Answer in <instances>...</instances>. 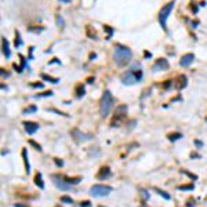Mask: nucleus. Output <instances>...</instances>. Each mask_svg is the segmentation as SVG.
Returning a JSON list of instances; mask_svg holds the SVG:
<instances>
[{"mask_svg": "<svg viewBox=\"0 0 207 207\" xmlns=\"http://www.w3.org/2000/svg\"><path fill=\"white\" fill-rule=\"evenodd\" d=\"M180 81H181V83H178V84L176 86L177 90H182V89H185V87H186V76H184V75H182V76H180Z\"/></svg>", "mask_w": 207, "mask_h": 207, "instance_id": "20", "label": "nucleus"}, {"mask_svg": "<svg viewBox=\"0 0 207 207\" xmlns=\"http://www.w3.org/2000/svg\"><path fill=\"white\" fill-rule=\"evenodd\" d=\"M29 86L32 89H43V83H31Z\"/></svg>", "mask_w": 207, "mask_h": 207, "instance_id": "35", "label": "nucleus"}, {"mask_svg": "<svg viewBox=\"0 0 207 207\" xmlns=\"http://www.w3.org/2000/svg\"><path fill=\"white\" fill-rule=\"evenodd\" d=\"M195 145H196L198 148H202V146H203V142H202V141H199V140H195Z\"/></svg>", "mask_w": 207, "mask_h": 207, "instance_id": "39", "label": "nucleus"}, {"mask_svg": "<svg viewBox=\"0 0 207 207\" xmlns=\"http://www.w3.org/2000/svg\"><path fill=\"white\" fill-rule=\"evenodd\" d=\"M155 191H156V192H158V195H160L163 199H166V200H170V199H171V196L167 193L166 191H163V189H158V188L155 189Z\"/></svg>", "mask_w": 207, "mask_h": 207, "instance_id": "23", "label": "nucleus"}, {"mask_svg": "<svg viewBox=\"0 0 207 207\" xmlns=\"http://www.w3.org/2000/svg\"><path fill=\"white\" fill-rule=\"evenodd\" d=\"M75 91H76V97L77 98H81L83 95L86 94V90H84V86L81 84V83H79V84L75 87Z\"/></svg>", "mask_w": 207, "mask_h": 207, "instance_id": "17", "label": "nucleus"}, {"mask_svg": "<svg viewBox=\"0 0 207 207\" xmlns=\"http://www.w3.org/2000/svg\"><path fill=\"white\" fill-rule=\"evenodd\" d=\"M62 177H64V180L66 181L68 184H71L72 186L73 185H77L81 181V177H73V178H69V177H66V176H62Z\"/></svg>", "mask_w": 207, "mask_h": 207, "instance_id": "16", "label": "nucleus"}, {"mask_svg": "<svg viewBox=\"0 0 207 207\" xmlns=\"http://www.w3.org/2000/svg\"><path fill=\"white\" fill-rule=\"evenodd\" d=\"M47 111H49V112H53V113H57V115H59V116H69V115H66V113H64V112H61V111H57V109H47Z\"/></svg>", "mask_w": 207, "mask_h": 207, "instance_id": "31", "label": "nucleus"}, {"mask_svg": "<svg viewBox=\"0 0 207 207\" xmlns=\"http://www.w3.org/2000/svg\"><path fill=\"white\" fill-rule=\"evenodd\" d=\"M140 193H141V196L144 198V202L149 199V193L146 192V191H145V189H140Z\"/></svg>", "mask_w": 207, "mask_h": 207, "instance_id": "32", "label": "nucleus"}, {"mask_svg": "<svg viewBox=\"0 0 207 207\" xmlns=\"http://www.w3.org/2000/svg\"><path fill=\"white\" fill-rule=\"evenodd\" d=\"M174 4H176V0H171L166 6H163L162 9H160V11H159V17H158L159 24L163 28V31H166V32H167V18H168V15H170L173 9H174Z\"/></svg>", "mask_w": 207, "mask_h": 207, "instance_id": "4", "label": "nucleus"}, {"mask_svg": "<svg viewBox=\"0 0 207 207\" xmlns=\"http://www.w3.org/2000/svg\"><path fill=\"white\" fill-rule=\"evenodd\" d=\"M22 159H24V164H25V171H26V174L31 173V164H29V159H28V151L26 148H22Z\"/></svg>", "mask_w": 207, "mask_h": 207, "instance_id": "14", "label": "nucleus"}, {"mask_svg": "<svg viewBox=\"0 0 207 207\" xmlns=\"http://www.w3.org/2000/svg\"><path fill=\"white\" fill-rule=\"evenodd\" d=\"M127 115V105H119L115 111V117H113V120L111 122V126L112 127H119V122L124 119V116Z\"/></svg>", "mask_w": 207, "mask_h": 207, "instance_id": "6", "label": "nucleus"}, {"mask_svg": "<svg viewBox=\"0 0 207 207\" xmlns=\"http://www.w3.org/2000/svg\"><path fill=\"white\" fill-rule=\"evenodd\" d=\"M115 62H116L117 66H126L127 64H130L131 58H133V51H131L128 47L126 46H122V44H116L115 46Z\"/></svg>", "mask_w": 207, "mask_h": 207, "instance_id": "2", "label": "nucleus"}, {"mask_svg": "<svg viewBox=\"0 0 207 207\" xmlns=\"http://www.w3.org/2000/svg\"><path fill=\"white\" fill-rule=\"evenodd\" d=\"M22 124H24V128H25V131H26L29 135L35 134V133L39 130V127H40V126H39V123H36V122H29V120H28V122H24Z\"/></svg>", "mask_w": 207, "mask_h": 207, "instance_id": "10", "label": "nucleus"}, {"mask_svg": "<svg viewBox=\"0 0 207 207\" xmlns=\"http://www.w3.org/2000/svg\"><path fill=\"white\" fill-rule=\"evenodd\" d=\"M113 103H115V98H113L112 93L109 90H105L102 97H101V101H99V115H101V117H106L111 113Z\"/></svg>", "mask_w": 207, "mask_h": 207, "instance_id": "3", "label": "nucleus"}, {"mask_svg": "<svg viewBox=\"0 0 207 207\" xmlns=\"http://www.w3.org/2000/svg\"><path fill=\"white\" fill-rule=\"evenodd\" d=\"M193 188H195L193 184H189V185H180L177 189L178 191H193Z\"/></svg>", "mask_w": 207, "mask_h": 207, "instance_id": "24", "label": "nucleus"}, {"mask_svg": "<svg viewBox=\"0 0 207 207\" xmlns=\"http://www.w3.org/2000/svg\"><path fill=\"white\" fill-rule=\"evenodd\" d=\"M1 49H3V55L6 58H10L11 57V50H10L9 40L6 37H1Z\"/></svg>", "mask_w": 207, "mask_h": 207, "instance_id": "13", "label": "nucleus"}, {"mask_svg": "<svg viewBox=\"0 0 207 207\" xmlns=\"http://www.w3.org/2000/svg\"><path fill=\"white\" fill-rule=\"evenodd\" d=\"M103 31L108 32V37H106V39H111V37H112V35H113V29H112L111 26H109V25H103Z\"/></svg>", "mask_w": 207, "mask_h": 207, "instance_id": "30", "label": "nucleus"}, {"mask_svg": "<svg viewBox=\"0 0 207 207\" xmlns=\"http://www.w3.org/2000/svg\"><path fill=\"white\" fill-rule=\"evenodd\" d=\"M191 158H192V159H193V158L200 159V155H199V153H196V152H192V153H191Z\"/></svg>", "mask_w": 207, "mask_h": 207, "instance_id": "40", "label": "nucleus"}, {"mask_svg": "<svg viewBox=\"0 0 207 207\" xmlns=\"http://www.w3.org/2000/svg\"><path fill=\"white\" fill-rule=\"evenodd\" d=\"M195 203H196V200L195 199H188V202H186V207H195Z\"/></svg>", "mask_w": 207, "mask_h": 207, "instance_id": "34", "label": "nucleus"}, {"mask_svg": "<svg viewBox=\"0 0 207 207\" xmlns=\"http://www.w3.org/2000/svg\"><path fill=\"white\" fill-rule=\"evenodd\" d=\"M57 25H58V26H61V28L64 26V19H62V17H61V15H57Z\"/></svg>", "mask_w": 207, "mask_h": 207, "instance_id": "36", "label": "nucleus"}, {"mask_svg": "<svg viewBox=\"0 0 207 207\" xmlns=\"http://www.w3.org/2000/svg\"><path fill=\"white\" fill-rule=\"evenodd\" d=\"M57 207H61V206H57Z\"/></svg>", "mask_w": 207, "mask_h": 207, "instance_id": "49", "label": "nucleus"}, {"mask_svg": "<svg viewBox=\"0 0 207 207\" xmlns=\"http://www.w3.org/2000/svg\"><path fill=\"white\" fill-rule=\"evenodd\" d=\"M35 185L39 186L40 189H44V182H43V177H41V173H36V176H35Z\"/></svg>", "mask_w": 207, "mask_h": 207, "instance_id": "15", "label": "nucleus"}, {"mask_svg": "<svg viewBox=\"0 0 207 207\" xmlns=\"http://www.w3.org/2000/svg\"><path fill=\"white\" fill-rule=\"evenodd\" d=\"M151 58V57H152V54H151V53H148V51H145V58Z\"/></svg>", "mask_w": 207, "mask_h": 207, "instance_id": "43", "label": "nucleus"}, {"mask_svg": "<svg viewBox=\"0 0 207 207\" xmlns=\"http://www.w3.org/2000/svg\"><path fill=\"white\" fill-rule=\"evenodd\" d=\"M37 111V106L36 105H32V106H29V108H26V109H24V115H29V113H35Z\"/></svg>", "mask_w": 207, "mask_h": 207, "instance_id": "25", "label": "nucleus"}, {"mask_svg": "<svg viewBox=\"0 0 207 207\" xmlns=\"http://www.w3.org/2000/svg\"><path fill=\"white\" fill-rule=\"evenodd\" d=\"M171 86H173V80H166V83H163L162 84V89L167 90V89H170Z\"/></svg>", "mask_w": 207, "mask_h": 207, "instance_id": "33", "label": "nucleus"}, {"mask_svg": "<svg viewBox=\"0 0 207 207\" xmlns=\"http://www.w3.org/2000/svg\"><path fill=\"white\" fill-rule=\"evenodd\" d=\"M109 177H112V171L108 166H102L99 168L98 174H97V180H106Z\"/></svg>", "mask_w": 207, "mask_h": 207, "instance_id": "11", "label": "nucleus"}, {"mask_svg": "<svg viewBox=\"0 0 207 207\" xmlns=\"http://www.w3.org/2000/svg\"><path fill=\"white\" fill-rule=\"evenodd\" d=\"M206 122H207V117H206Z\"/></svg>", "mask_w": 207, "mask_h": 207, "instance_id": "48", "label": "nucleus"}, {"mask_svg": "<svg viewBox=\"0 0 207 207\" xmlns=\"http://www.w3.org/2000/svg\"><path fill=\"white\" fill-rule=\"evenodd\" d=\"M87 83H93V77H89V79H87Z\"/></svg>", "mask_w": 207, "mask_h": 207, "instance_id": "44", "label": "nucleus"}, {"mask_svg": "<svg viewBox=\"0 0 207 207\" xmlns=\"http://www.w3.org/2000/svg\"><path fill=\"white\" fill-rule=\"evenodd\" d=\"M140 207H148V206H146V204H145V203H142V204H141Z\"/></svg>", "mask_w": 207, "mask_h": 207, "instance_id": "46", "label": "nucleus"}, {"mask_svg": "<svg viewBox=\"0 0 207 207\" xmlns=\"http://www.w3.org/2000/svg\"><path fill=\"white\" fill-rule=\"evenodd\" d=\"M54 163L57 164L58 167H62L64 166V162L61 160V159H58V158H54Z\"/></svg>", "mask_w": 207, "mask_h": 207, "instance_id": "37", "label": "nucleus"}, {"mask_svg": "<svg viewBox=\"0 0 207 207\" xmlns=\"http://www.w3.org/2000/svg\"><path fill=\"white\" fill-rule=\"evenodd\" d=\"M40 77L43 79V80H47V81H50V83H53V84H57V83L59 81V79L53 77V76H49V75H46V73H41Z\"/></svg>", "mask_w": 207, "mask_h": 207, "instance_id": "19", "label": "nucleus"}, {"mask_svg": "<svg viewBox=\"0 0 207 207\" xmlns=\"http://www.w3.org/2000/svg\"><path fill=\"white\" fill-rule=\"evenodd\" d=\"M71 135H72V138L75 140L76 144H81V142L90 141L91 138H93L90 134H86V133L80 131L79 128H73V130H71Z\"/></svg>", "mask_w": 207, "mask_h": 207, "instance_id": "8", "label": "nucleus"}, {"mask_svg": "<svg viewBox=\"0 0 207 207\" xmlns=\"http://www.w3.org/2000/svg\"><path fill=\"white\" fill-rule=\"evenodd\" d=\"M28 142H29V145H32V146H33V148L36 149V151H39V152H41V151H43V148H41V145H40V144H37L36 141H33V140H29V141H28Z\"/></svg>", "mask_w": 207, "mask_h": 207, "instance_id": "26", "label": "nucleus"}, {"mask_svg": "<svg viewBox=\"0 0 207 207\" xmlns=\"http://www.w3.org/2000/svg\"><path fill=\"white\" fill-rule=\"evenodd\" d=\"M167 138L171 141V142H174V141H178L182 138V134L181 133H171V134L167 135Z\"/></svg>", "mask_w": 207, "mask_h": 207, "instance_id": "21", "label": "nucleus"}, {"mask_svg": "<svg viewBox=\"0 0 207 207\" xmlns=\"http://www.w3.org/2000/svg\"><path fill=\"white\" fill-rule=\"evenodd\" d=\"M19 58H21V66H17V65H14V69H17V72L21 73L24 71V68H26V59L24 58V55L19 54Z\"/></svg>", "mask_w": 207, "mask_h": 207, "instance_id": "18", "label": "nucleus"}, {"mask_svg": "<svg viewBox=\"0 0 207 207\" xmlns=\"http://www.w3.org/2000/svg\"><path fill=\"white\" fill-rule=\"evenodd\" d=\"M14 44H15V47H17V49H18V47H21V46L24 44V41H22V39H21V35H19L18 31L15 32V41H14Z\"/></svg>", "mask_w": 207, "mask_h": 207, "instance_id": "22", "label": "nucleus"}, {"mask_svg": "<svg viewBox=\"0 0 207 207\" xmlns=\"http://www.w3.org/2000/svg\"><path fill=\"white\" fill-rule=\"evenodd\" d=\"M51 64H61V62H59V61H58V59H57V58H54V59H53V61H50V62H49V65H51Z\"/></svg>", "mask_w": 207, "mask_h": 207, "instance_id": "42", "label": "nucleus"}, {"mask_svg": "<svg viewBox=\"0 0 207 207\" xmlns=\"http://www.w3.org/2000/svg\"><path fill=\"white\" fill-rule=\"evenodd\" d=\"M168 69V61L166 58H159L156 62L153 64L152 71L153 72H158V71H166Z\"/></svg>", "mask_w": 207, "mask_h": 207, "instance_id": "9", "label": "nucleus"}, {"mask_svg": "<svg viewBox=\"0 0 207 207\" xmlns=\"http://www.w3.org/2000/svg\"><path fill=\"white\" fill-rule=\"evenodd\" d=\"M61 203H66V204H72L73 203V199L71 196H61Z\"/></svg>", "mask_w": 207, "mask_h": 207, "instance_id": "29", "label": "nucleus"}, {"mask_svg": "<svg viewBox=\"0 0 207 207\" xmlns=\"http://www.w3.org/2000/svg\"><path fill=\"white\" fill-rule=\"evenodd\" d=\"M98 207H103V206H98Z\"/></svg>", "mask_w": 207, "mask_h": 207, "instance_id": "47", "label": "nucleus"}, {"mask_svg": "<svg viewBox=\"0 0 207 207\" xmlns=\"http://www.w3.org/2000/svg\"><path fill=\"white\" fill-rule=\"evenodd\" d=\"M181 174H185V176H188L191 180H198V176H196V174H192V173H189L188 170H184V168L181 170Z\"/></svg>", "mask_w": 207, "mask_h": 207, "instance_id": "28", "label": "nucleus"}, {"mask_svg": "<svg viewBox=\"0 0 207 207\" xmlns=\"http://www.w3.org/2000/svg\"><path fill=\"white\" fill-rule=\"evenodd\" d=\"M112 191H113V188L109 186V185L95 184L90 188V195L94 196V198H105V196H108Z\"/></svg>", "mask_w": 207, "mask_h": 207, "instance_id": "5", "label": "nucleus"}, {"mask_svg": "<svg viewBox=\"0 0 207 207\" xmlns=\"http://www.w3.org/2000/svg\"><path fill=\"white\" fill-rule=\"evenodd\" d=\"M51 180H53V184H54L58 189H61V191H71V189H72V185L68 184L66 181L64 180L62 176L53 174V176H51Z\"/></svg>", "mask_w": 207, "mask_h": 207, "instance_id": "7", "label": "nucleus"}, {"mask_svg": "<svg viewBox=\"0 0 207 207\" xmlns=\"http://www.w3.org/2000/svg\"><path fill=\"white\" fill-rule=\"evenodd\" d=\"M193 61H195V55L192 54V53H188V54H184L182 57H181L180 65H181V66H184V68H186V66H189L193 62Z\"/></svg>", "mask_w": 207, "mask_h": 207, "instance_id": "12", "label": "nucleus"}, {"mask_svg": "<svg viewBox=\"0 0 207 207\" xmlns=\"http://www.w3.org/2000/svg\"><path fill=\"white\" fill-rule=\"evenodd\" d=\"M80 207H91V203L89 200H84V202L80 203Z\"/></svg>", "mask_w": 207, "mask_h": 207, "instance_id": "38", "label": "nucleus"}, {"mask_svg": "<svg viewBox=\"0 0 207 207\" xmlns=\"http://www.w3.org/2000/svg\"><path fill=\"white\" fill-rule=\"evenodd\" d=\"M14 207H29V206L24 204V203H15V204H14Z\"/></svg>", "mask_w": 207, "mask_h": 207, "instance_id": "41", "label": "nucleus"}, {"mask_svg": "<svg viewBox=\"0 0 207 207\" xmlns=\"http://www.w3.org/2000/svg\"><path fill=\"white\" fill-rule=\"evenodd\" d=\"M53 91H44V93H41V94H36L35 95V98H44V97H53Z\"/></svg>", "mask_w": 207, "mask_h": 207, "instance_id": "27", "label": "nucleus"}, {"mask_svg": "<svg viewBox=\"0 0 207 207\" xmlns=\"http://www.w3.org/2000/svg\"><path fill=\"white\" fill-rule=\"evenodd\" d=\"M61 1H64V3H69L71 0H61Z\"/></svg>", "mask_w": 207, "mask_h": 207, "instance_id": "45", "label": "nucleus"}, {"mask_svg": "<svg viewBox=\"0 0 207 207\" xmlns=\"http://www.w3.org/2000/svg\"><path fill=\"white\" fill-rule=\"evenodd\" d=\"M142 76H144V73L141 71V64L135 62L127 72H124L120 76V80L124 86H131L142 80Z\"/></svg>", "mask_w": 207, "mask_h": 207, "instance_id": "1", "label": "nucleus"}]
</instances>
